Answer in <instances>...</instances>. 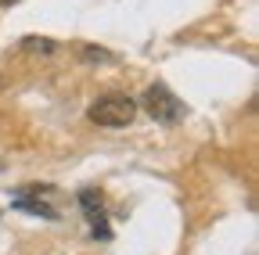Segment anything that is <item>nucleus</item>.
<instances>
[{
  "label": "nucleus",
  "mask_w": 259,
  "mask_h": 255,
  "mask_svg": "<svg viewBox=\"0 0 259 255\" xmlns=\"http://www.w3.org/2000/svg\"><path fill=\"white\" fill-rule=\"evenodd\" d=\"M87 119L97 126H108V130H119V126H130L137 119V101L126 93H108V97H97L87 108Z\"/></svg>",
  "instance_id": "obj_1"
},
{
  "label": "nucleus",
  "mask_w": 259,
  "mask_h": 255,
  "mask_svg": "<svg viewBox=\"0 0 259 255\" xmlns=\"http://www.w3.org/2000/svg\"><path fill=\"white\" fill-rule=\"evenodd\" d=\"M141 101H144V112H148L155 122H162V126H177V122L187 115L184 101L177 97L169 86H162V83H151V86L144 90Z\"/></svg>",
  "instance_id": "obj_2"
},
{
  "label": "nucleus",
  "mask_w": 259,
  "mask_h": 255,
  "mask_svg": "<svg viewBox=\"0 0 259 255\" xmlns=\"http://www.w3.org/2000/svg\"><path fill=\"white\" fill-rule=\"evenodd\" d=\"M79 205L87 209V216H90V219L101 216V194H97V190H83V194H79Z\"/></svg>",
  "instance_id": "obj_3"
},
{
  "label": "nucleus",
  "mask_w": 259,
  "mask_h": 255,
  "mask_svg": "<svg viewBox=\"0 0 259 255\" xmlns=\"http://www.w3.org/2000/svg\"><path fill=\"white\" fill-rule=\"evenodd\" d=\"M29 50H51V40H36V36H29V40H22Z\"/></svg>",
  "instance_id": "obj_4"
},
{
  "label": "nucleus",
  "mask_w": 259,
  "mask_h": 255,
  "mask_svg": "<svg viewBox=\"0 0 259 255\" xmlns=\"http://www.w3.org/2000/svg\"><path fill=\"white\" fill-rule=\"evenodd\" d=\"M11 4H18V0H0V8H11Z\"/></svg>",
  "instance_id": "obj_5"
}]
</instances>
